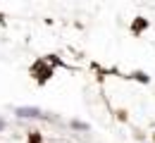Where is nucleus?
<instances>
[{
	"label": "nucleus",
	"instance_id": "nucleus-1",
	"mask_svg": "<svg viewBox=\"0 0 155 143\" xmlns=\"http://www.w3.org/2000/svg\"><path fill=\"white\" fill-rule=\"evenodd\" d=\"M34 74H36V79L43 83V81H48V79L53 76V69L45 67V62H36V64H34Z\"/></svg>",
	"mask_w": 155,
	"mask_h": 143
},
{
	"label": "nucleus",
	"instance_id": "nucleus-2",
	"mask_svg": "<svg viewBox=\"0 0 155 143\" xmlns=\"http://www.w3.org/2000/svg\"><path fill=\"white\" fill-rule=\"evenodd\" d=\"M15 112L19 117H43V112H41L38 107H17Z\"/></svg>",
	"mask_w": 155,
	"mask_h": 143
},
{
	"label": "nucleus",
	"instance_id": "nucleus-3",
	"mask_svg": "<svg viewBox=\"0 0 155 143\" xmlns=\"http://www.w3.org/2000/svg\"><path fill=\"white\" fill-rule=\"evenodd\" d=\"M146 26H148V21H146V19H136L134 24H131V31H134V34H141Z\"/></svg>",
	"mask_w": 155,
	"mask_h": 143
},
{
	"label": "nucleus",
	"instance_id": "nucleus-4",
	"mask_svg": "<svg viewBox=\"0 0 155 143\" xmlns=\"http://www.w3.org/2000/svg\"><path fill=\"white\" fill-rule=\"evenodd\" d=\"M134 76H136V79H138L141 83H148V81H150V79H148V74H143V72H136Z\"/></svg>",
	"mask_w": 155,
	"mask_h": 143
},
{
	"label": "nucleus",
	"instance_id": "nucleus-5",
	"mask_svg": "<svg viewBox=\"0 0 155 143\" xmlns=\"http://www.w3.org/2000/svg\"><path fill=\"white\" fill-rule=\"evenodd\" d=\"M29 143H41V134H31V138H29Z\"/></svg>",
	"mask_w": 155,
	"mask_h": 143
},
{
	"label": "nucleus",
	"instance_id": "nucleus-6",
	"mask_svg": "<svg viewBox=\"0 0 155 143\" xmlns=\"http://www.w3.org/2000/svg\"><path fill=\"white\" fill-rule=\"evenodd\" d=\"M72 126H74V129H88L84 122H72Z\"/></svg>",
	"mask_w": 155,
	"mask_h": 143
},
{
	"label": "nucleus",
	"instance_id": "nucleus-7",
	"mask_svg": "<svg viewBox=\"0 0 155 143\" xmlns=\"http://www.w3.org/2000/svg\"><path fill=\"white\" fill-rule=\"evenodd\" d=\"M2 129H5V122H2V119H0V131H2Z\"/></svg>",
	"mask_w": 155,
	"mask_h": 143
}]
</instances>
